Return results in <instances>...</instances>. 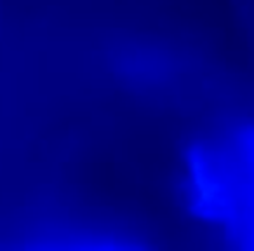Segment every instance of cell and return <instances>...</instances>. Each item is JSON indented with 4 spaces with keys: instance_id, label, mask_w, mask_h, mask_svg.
<instances>
[{
    "instance_id": "cell-1",
    "label": "cell",
    "mask_w": 254,
    "mask_h": 251,
    "mask_svg": "<svg viewBox=\"0 0 254 251\" xmlns=\"http://www.w3.org/2000/svg\"><path fill=\"white\" fill-rule=\"evenodd\" d=\"M185 192L198 218L254 246V129L195 143L185 159Z\"/></svg>"
}]
</instances>
